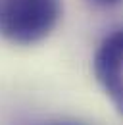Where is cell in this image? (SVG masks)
<instances>
[{
	"label": "cell",
	"instance_id": "obj_1",
	"mask_svg": "<svg viewBox=\"0 0 123 125\" xmlns=\"http://www.w3.org/2000/svg\"><path fill=\"white\" fill-rule=\"evenodd\" d=\"M60 16V0H0V35L14 44H35L52 33Z\"/></svg>",
	"mask_w": 123,
	"mask_h": 125
},
{
	"label": "cell",
	"instance_id": "obj_2",
	"mask_svg": "<svg viewBox=\"0 0 123 125\" xmlns=\"http://www.w3.org/2000/svg\"><path fill=\"white\" fill-rule=\"evenodd\" d=\"M94 77L123 115V29L110 33L94 54Z\"/></svg>",
	"mask_w": 123,
	"mask_h": 125
},
{
	"label": "cell",
	"instance_id": "obj_3",
	"mask_svg": "<svg viewBox=\"0 0 123 125\" xmlns=\"http://www.w3.org/2000/svg\"><path fill=\"white\" fill-rule=\"evenodd\" d=\"M94 4H100V6H117L121 4L123 0H92Z\"/></svg>",
	"mask_w": 123,
	"mask_h": 125
},
{
	"label": "cell",
	"instance_id": "obj_4",
	"mask_svg": "<svg viewBox=\"0 0 123 125\" xmlns=\"http://www.w3.org/2000/svg\"><path fill=\"white\" fill-rule=\"evenodd\" d=\"M58 125H73V123H58Z\"/></svg>",
	"mask_w": 123,
	"mask_h": 125
}]
</instances>
